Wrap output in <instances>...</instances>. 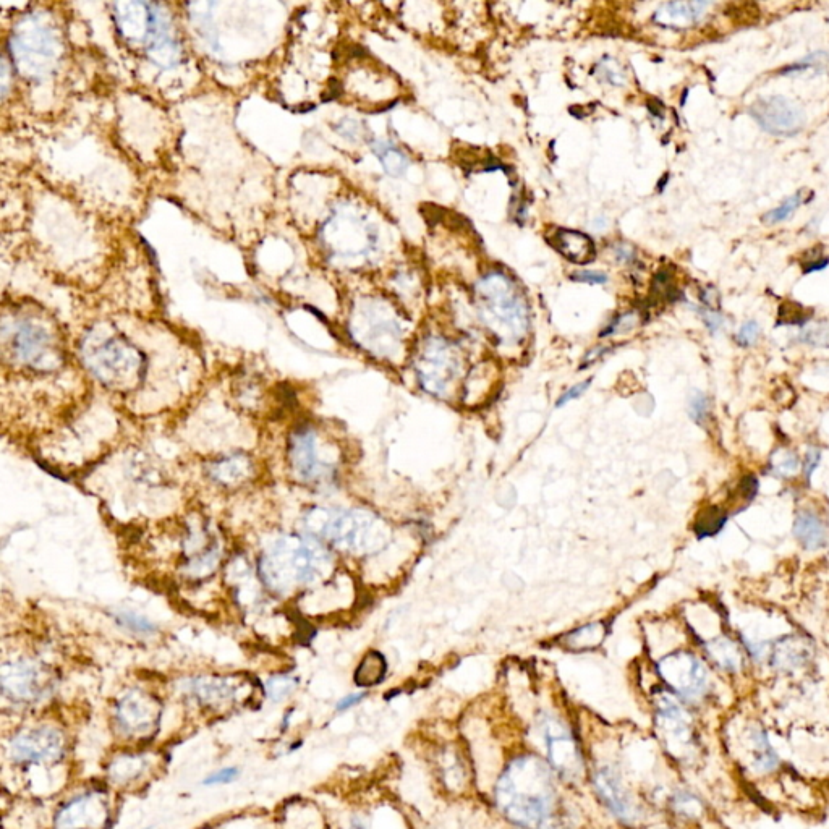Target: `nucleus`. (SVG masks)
Segmentation results:
<instances>
[{
    "instance_id": "obj_1",
    "label": "nucleus",
    "mask_w": 829,
    "mask_h": 829,
    "mask_svg": "<svg viewBox=\"0 0 829 829\" xmlns=\"http://www.w3.org/2000/svg\"><path fill=\"white\" fill-rule=\"evenodd\" d=\"M496 802L504 817L520 828L551 829L557 791L549 766L532 755L512 761L499 778Z\"/></svg>"
},
{
    "instance_id": "obj_2",
    "label": "nucleus",
    "mask_w": 829,
    "mask_h": 829,
    "mask_svg": "<svg viewBox=\"0 0 829 829\" xmlns=\"http://www.w3.org/2000/svg\"><path fill=\"white\" fill-rule=\"evenodd\" d=\"M329 562V554L315 543L287 541L264 559L263 577L271 587L284 590L290 583L316 582Z\"/></svg>"
},
{
    "instance_id": "obj_3",
    "label": "nucleus",
    "mask_w": 829,
    "mask_h": 829,
    "mask_svg": "<svg viewBox=\"0 0 829 829\" xmlns=\"http://www.w3.org/2000/svg\"><path fill=\"white\" fill-rule=\"evenodd\" d=\"M321 533L332 545L352 553H370L387 541L386 525L363 511H341L326 515Z\"/></svg>"
},
{
    "instance_id": "obj_4",
    "label": "nucleus",
    "mask_w": 829,
    "mask_h": 829,
    "mask_svg": "<svg viewBox=\"0 0 829 829\" xmlns=\"http://www.w3.org/2000/svg\"><path fill=\"white\" fill-rule=\"evenodd\" d=\"M91 371L114 391H130L143 379V363L135 350L109 341L88 357Z\"/></svg>"
},
{
    "instance_id": "obj_5",
    "label": "nucleus",
    "mask_w": 829,
    "mask_h": 829,
    "mask_svg": "<svg viewBox=\"0 0 829 829\" xmlns=\"http://www.w3.org/2000/svg\"><path fill=\"white\" fill-rule=\"evenodd\" d=\"M663 681L685 700H698L710 687V676L705 664L687 651L664 656L658 664Z\"/></svg>"
},
{
    "instance_id": "obj_6",
    "label": "nucleus",
    "mask_w": 829,
    "mask_h": 829,
    "mask_svg": "<svg viewBox=\"0 0 829 829\" xmlns=\"http://www.w3.org/2000/svg\"><path fill=\"white\" fill-rule=\"evenodd\" d=\"M749 114L761 130L774 137H795L805 127V112L784 96H765L750 106Z\"/></svg>"
},
{
    "instance_id": "obj_7",
    "label": "nucleus",
    "mask_w": 829,
    "mask_h": 829,
    "mask_svg": "<svg viewBox=\"0 0 829 829\" xmlns=\"http://www.w3.org/2000/svg\"><path fill=\"white\" fill-rule=\"evenodd\" d=\"M65 740L54 727H36L10 740L9 755L17 763H49L64 755Z\"/></svg>"
},
{
    "instance_id": "obj_8",
    "label": "nucleus",
    "mask_w": 829,
    "mask_h": 829,
    "mask_svg": "<svg viewBox=\"0 0 829 829\" xmlns=\"http://www.w3.org/2000/svg\"><path fill=\"white\" fill-rule=\"evenodd\" d=\"M543 726L551 768L569 781L582 778V753L569 729L559 719L554 718H546Z\"/></svg>"
},
{
    "instance_id": "obj_9",
    "label": "nucleus",
    "mask_w": 829,
    "mask_h": 829,
    "mask_svg": "<svg viewBox=\"0 0 829 829\" xmlns=\"http://www.w3.org/2000/svg\"><path fill=\"white\" fill-rule=\"evenodd\" d=\"M292 472L298 480L308 485L329 481L334 477V467L319 459L318 438L311 428H300L292 434L289 444Z\"/></svg>"
},
{
    "instance_id": "obj_10",
    "label": "nucleus",
    "mask_w": 829,
    "mask_h": 829,
    "mask_svg": "<svg viewBox=\"0 0 829 829\" xmlns=\"http://www.w3.org/2000/svg\"><path fill=\"white\" fill-rule=\"evenodd\" d=\"M51 687V681L39 664L17 661L2 668V690L12 702H36Z\"/></svg>"
},
{
    "instance_id": "obj_11",
    "label": "nucleus",
    "mask_w": 829,
    "mask_h": 829,
    "mask_svg": "<svg viewBox=\"0 0 829 829\" xmlns=\"http://www.w3.org/2000/svg\"><path fill=\"white\" fill-rule=\"evenodd\" d=\"M460 363L446 345L434 344L426 350L418 365V378L426 392L446 397L459 376Z\"/></svg>"
},
{
    "instance_id": "obj_12",
    "label": "nucleus",
    "mask_w": 829,
    "mask_h": 829,
    "mask_svg": "<svg viewBox=\"0 0 829 829\" xmlns=\"http://www.w3.org/2000/svg\"><path fill=\"white\" fill-rule=\"evenodd\" d=\"M161 708L145 692L132 690L117 705V723L127 736H148L158 727Z\"/></svg>"
},
{
    "instance_id": "obj_13",
    "label": "nucleus",
    "mask_w": 829,
    "mask_h": 829,
    "mask_svg": "<svg viewBox=\"0 0 829 829\" xmlns=\"http://www.w3.org/2000/svg\"><path fill=\"white\" fill-rule=\"evenodd\" d=\"M109 808L98 792L80 795L57 815L56 829H106Z\"/></svg>"
},
{
    "instance_id": "obj_14",
    "label": "nucleus",
    "mask_w": 829,
    "mask_h": 829,
    "mask_svg": "<svg viewBox=\"0 0 829 829\" xmlns=\"http://www.w3.org/2000/svg\"><path fill=\"white\" fill-rule=\"evenodd\" d=\"M658 721L669 749L685 753L692 744V727L682 706L674 698L664 695L658 702Z\"/></svg>"
},
{
    "instance_id": "obj_15",
    "label": "nucleus",
    "mask_w": 829,
    "mask_h": 829,
    "mask_svg": "<svg viewBox=\"0 0 829 829\" xmlns=\"http://www.w3.org/2000/svg\"><path fill=\"white\" fill-rule=\"evenodd\" d=\"M595 786L601 800L617 818L624 821H634L637 818L634 802L630 800L629 792L625 791L616 771L611 768H601L595 774Z\"/></svg>"
},
{
    "instance_id": "obj_16",
    "label": "nucleus",
    "mask_w": 829,
    "mask_h": 829,
    "mask_svg": "<svg viewBox=\"0 0 829 829\" xmlns=\"http://www.w3.org/2000/svg\"><path fill=\"white\" fill-rule=\"evenodd\" d=\"M711 2H669L655 13L656 23L666 28H689L705 18Z\"/></svg>"
},
{
    "instance_id": "obj_17",
    "label": "nucleus",
    "mask_w": 829,
    "mask_h": 829,
    "mask_svg": "<svg viewBox=\"0 0 829 829\" xmlns=\"http://www.w3.org/2000/svg\"><path fill=\"white\" fill-rule=\"evenodd\" d=\"M549 242L572 263L587 264L595 260L596 251L593 240L582 232L559 229Z\"/></svg>"
},
{
    "instance_id": "obj_18",
    "label": "nucleus",
    "mask_w": 829,
    "mask_h": 829,
    "mask_svg": "<svg viewBox=\"0 0 829 829\" xmlns=\"http://www.w3.org/2000/svg\"><path fill=\"white\" fill-rule=\"evenodd\" d=\"M792 532H794L795 540L799 541L800 546L807 551H818L828 541V527H826L825 520L821 519L817 512L808 511V509L795 515Z\"/></svg>"
},
{
    "instance_id": "obj_19",
    "label": "nucleus",
    "mask_w": 829,
    "mask_h": 829,
    "mask_svg": "<svg viewBox=\"0 0 829 829\" xmlns=\"http://www.w3.org/2000/svg\"><path fill=\"white\" fill-rule=\"evenodd\" d=\"M250 462L245 457H226L209 467V475L224 486H235L250 475Z\"/></svg>"
},
{
    "instance_id": "obj_20",
    "label": "nucleus",
    "mask_w": 829,
    "mask_h": 829,
    "mask_svg": "<svg viewBox=\"0 0 829 829\" xmlns=\"http://www.w3.org/2000/svg\"><path fill=\"white\" fill-rule=\"evenodd\" d=\"M190 692L206 705H217L234 697L235 689L224 679H195L188 685Z\"/></svg>"
},
{
    "instance_id": "obj_21",
    "label": "nucleus",
    "mask_w": 829,
    "mask_h": 829,
    "mask_svg": "<svg viewBox=\"0 0 829 829\" xmlns=\"http://www.w3.org/2000/svg\"><path fill=\"white\" fill-rule=\"evenodd\" d=\"M387 663L378 651H370L355 671V684L358 687H375L386 677Z\"/></svg>"
},
{
    "instance_id": "obj_22",
    "label": "nucleus",
    "mask_w": 829,
    "mask_h": 829,
    "mask_svg": "<svg viewBox=\"0 0 829 829\" xmlns=\"http://www.w3.org/2000/svg\"><path fill=\"white\" fill-rule=\"evenodd\" d=\"M706 651L711 659L715 661L716 666L727 672L739 671L740 664H742V656H740L739 647L736 643L731 642L729 638H718V640H711L706 645Z\"/></svg>"
},
{
    "instance_id": "obj_23",
    "label": "nucleus",
    "mask_w": 829,
    "mask_h": 829,
    "mask_svg": "<svg viewBox=\"0 0 829 829\" xmlns=\"http://www.w3.org/2000/svg\"><path fill=\"white\" fill-rule=\"evenodd\" d=\"M375 153L379 161L383 164L384 171L392 177H400L404 175L409 169V159L404 153H400L399 149L394 148L391 143L387 141H378L375 145Z\"/></svg>"
},
{
    "instance_id": "obj_24",
    "label": "nucleus",
    "mask_w": 829,
    "mask_h": 829,
    "mask_svg": "<svg viewBox=\"0 0 829 829\" xmlns=\"http://www.w3.org/2000/svg\"><path fill=\"white\" fill-rule=\"evenodd\" d=\"M604 625L588 624L585 627H580L579 630H574L569 637L566 638L567 645L574 650H590L595 648L603 642Z\"/></svg>"
},
{
    "instance_id": "obj_25",
    "label": "nucleus",
    "mask_w": 829,
    "mask_h": 829,
    "mask_svg": "<svg viewBox=\"0 0 829 829\" xmlns=\"http://www.w3.org/2000/svg\"><path fill=\"white\" fill-rule=\"evenodd\" d=\"M145 760L138 757H125L115 761L112 765L111 776L117 783H128L130 779L140 776L145 770Z\"/></svg>"
},
{
    "instance_id": "obj_26",
    "label": "nucleus",
    "mask_w": 829,
    "mask_h": 829,
    "mask_svg": "<svg viewBox=\"0 0 829 829\" xmlns=\"http://www.w3.org/2000/svg\"><path fill=\"white\" fill-rule=\"evenodd\" d=\"M800 205H802V192H797L786 198L781 205L768 211L761 219L768 226H776V224H781V222L787 221L789 217L794 216Z\"/></svg>"
},
{
    "instance_id": "obj_27",
    "label": "nucleus",
    "mask_w": 829,
    "mask_h": 829,
    "mask_svg": "<svg viewBox=\"0 0 829 829\" xmlns=\"http://www.w3.org/2000/svg\"><path fill=\"white\" fill-rule=\"evenodd\" d=\"M114 619L120 627L130 630L132 634L137 635H153L156 632V625L149 622L146 617L138 616L135 613H128V611H119L114 614Z\"/></svg>"
},
{
    "instance_id": "obj_28",
    "label": "nucleus",
    "mask_w": 829,
    "mask_h": 829,
    "mask_svg": "<svg viewBox=\"0 0 829 829\" xmlns=\"http://www.w3.org/2000/svg\"><path fill=\"white\" fill-rule=\"evenodd\" d=\"M687 410H689L690 418L697 425H705L706 421L710 420L711 415L710 399L702 391H693L689 396Z\"/></svg>"
},
{
    "instance_id": "obj_29",
    "label": "nucleus",
    "mask_w": 829,
    "mask_h": 829,
    "mask_svg": "<svg viewBox=\"0 0 829 829\" xmlns=\"http://www.w3.org/2000/svg\"><path fill=\"white\" fill-rule=\"evenodd\" d=\"M799 341L812 347H829V324H805L800 332Z\"/></svg>"
},
{
    "instance_id": "obj_30",
    "label": "nucleus",
    "mask_w": 829,
    "mask_h": 829,
    "mask_svg": "<svg viewBox=\"0 0 829 829\" xmlns=\"http://www.w3.org/2000/svg\"><path fill=\"white\" fill-rule=\"evenodd\" d=\"M799 455L794 451L778 452V459L771 460V467H773L774 475L779 478L794 477L795 473L799 472L800 468Z\"/></svg>"
},
{
    "instance_id": "obj_31",
    "label": "nucleus",
    "mask_w": 829,
    "mask_h": 829,
    "mask_svg": "<svg viewBox=\"0 0 829 829\" xmlns=\"http://www.w3.org/2000/svg\"><path fill=\"white\" fill-rule=\"evenodd\" d=\"M810 69L818 70V72H825V70H829L828 54H825V52H815L812 56L805 57L802 62L789 65L787 69L781 70V73H783V75H789V73H800Z\"/></svg>"
},
{
    "instance_id": "obj_32",
    "label": "nucleus",
    "mask_w": 829,
    "mask_h": 829,
    "mask_svg": "<svg viewBox=\"0 0 829 829\" xmlns=\"http://www.w3.org/2000/svg\"><path fill=\"white\" fill-rule=\"evenodd\" d=\"M295 687H297V681L292 677H273L266 685V692L271 700L281 702L282 698L289 697L290 693L294 692Z\"/></svg>"
},
{
    "instance_id": "obj_33",
    "label": "nucleus",
    "mask_w": 829,
    "mask_h": 829,
    "mask_svg": "<svg viewBox=\"0 0 829 829\" xmlns=\"http://www.w3.org/2000/svg\"><path fill=\"white\" fill-rule=\"evenodd\" d=\"M674 808H676V812L679 815H684V817H697L702 812V805H700V800L695 799L692 794H677L676 799H674Z\"/></svg>"
},
{
    "instance_id": "obj_34",
    "label": "nucleus",
    "mask_w": 829,
    "mask_h": 829,
    "mask_svg": "<svg viewBox=\"0 0 829 829\" xmlns=\"http://www.w3.org/2000/svg\"><path fill=\"white\" fill-rule=\"evenodd\" d=\"M761 328L760 324L757 321H747V323L742 324L740 326L739 332H737L736 341L740 347H745V349H749V347H753V345L757 344L758 339H760Z\"/></svg>"
},
{
    "instance_id": "obj_35",
    "label": "nucleus",
    "mask_w": 829,
    "mask_h": 829,
    "mask_svg": "<svg viewBox=\"0 0 829 829\" xmlns=\"http://www.w3.org/2000/svg\"><path fill=\"white\" fill-rule=\"evenodd\" d=\"M698 315H700V318L703 319L706 329H708L711 334H718V332L723 331L724 326H726V319H724V316L721 315L719 311L713 310V308H698Z\"/></svg>"
},
{
    "instance_id": "obj_36",
    "label": "nucleus",
    "mask_w": 829,
    "mask_h": 829,
    "mask_svg": "<svg viewBox=\"0 0 829 829\" xmlns=\"http://www.w3.org/2000/svg\"><path fill=\"white\" fill-rule=\"evenodd\" d=\"M590 386L591 379H585L582 383H577L575 386L570 387L569 391L564 392V394L557 399V409H561L562 405H567L569 402H572V400L579 399L583 392L587 391Z\"/></svg>"
},
{
    "instance_id": "obj_37",
    "label": "nucleus",
    "mask_w": 829,
    "mask_h": 829,
    "mask_svg": "<svg viewBox=\"0 0 829 829\" xmlns=\"http://www.w3.org/2000/svg\"><path fill=\"white\" fill-rule=\"evenodd\" d=\"M239 776L237 768H224V770L217 771L211 774L208 779H205L206 786H217V784H229L235 781Z\"/></svg>"
},
{
    "instance_id": "obj_38",
    "label": "nucleus",
    "mask_w": 829,
    "mask_h": 829,
    "mask_svg": "<svg viewBox=\"0 0 829 829\" xmlns=\"http://www.w3.org/2000/svg\"><path fill=\"white\" fill-rule=\"evenodd\" d=\"M821 459V452L820 449L817 447H810L808 449L807 454L804 455V462H802V470H804L805 477L810 480L812 478L813 472L817 470L818 464H820Z\"/></svg>"
},
{
    "instance_id": "obj_39",
    "label": "nucleus",
    "mask_w": 829,
    "mask_h": 829,
    "mask_svg": "<svg viewBox=\"0 0 829 829\" xmlns=\"http://www.w3.org/2000/svg\"><path fill=\"white\" fill-rule=\"evenodd\" d=\"M572 281L583 282V284L598 285L606 284L608 276L598 271H582L572 276Z\"/></svg>"
},
{
    "instance_id": "obj_40",
    "label": "nucleus",
    "mask_w": 829,
    "mask_h": 829,
    "mask_svg": "<svg viewBox=\"0 0 829 829\" xmlns=\"http://www.w3.org/2000/svg\"><path fill=\"white\" fill-rule=\"evenodd\" d=\"M363 698H365V693H353V695H349V697L342 698L341 702L337 703V710H349L352 706L362 702Z\"/></svg>"
}]
</instances>
